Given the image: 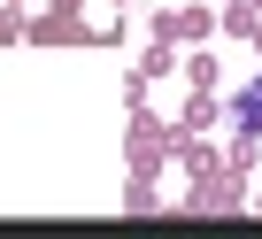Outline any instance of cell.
<instances>
[{
    "instance_id": "cell-1",
    "label": "cell",
    "mask_w": 262,
    "mask_h": 239,
    "mask_svg": "<svg viewBox=\"0 0 262 239\" xmlns=\"http://www.w3.org/2000/svg\"><path fill=\"white\" fill-rule=\"evenodd\" d=\"M231 124H247V132H262V77H254V85H247V93L231 100Z\"/></svg>"
}]
</instances>
